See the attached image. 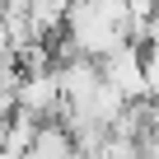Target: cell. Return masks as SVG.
Wrapping results in <instances>:
<instances>
[{"mask_svg": "<svg viewBox=\"0 0 159 159\" xmlns=\"http://www.w3.org/2000/svg\"><path fill=\"white\" fill-rule=\"evenodd\" d=\"M61 33H66V47H70V52L94 56V61H103L108 52H117L122 42H131L126 19H122L117 10H108L103 0H70Z\"/></svg>", "mask_w": 159, "mask_h": 159, "instance_id": "6da1fadb", "label": "cell"}, {"mask_svg": "<svg viewBox=\"0 0 159 159\" xmlns=\"http://www.w3.org/2000/svg\"><path fill=\"white\" fill-rule=\"evenodd\" d=\"M19 112L33 122H56L61 117V75L56 66H38L19 75Z\"/></svg>", "mask_w": 159, "mask_h": 159, "instance_id": "7a4b0ae2", "label": "cell"}, {"mask_svg": "<svg viewBox=\"0 0 159 159\" xmlns=\"http://www.w3.org/2000/svg\"><path fill=\"white\" fill-rule=\"evenodd\" d=\"M98 66H103V80L117 84L131 103H145V98H150V84H145V42H122V47L108 52Z\"/></svg>", "mask_w": 159, "mask_h": 159, "instance_id": "3957f363", "label": "cell"}, {"mask_svg": "<svg viewBox=\"0 0 159 159\" xmlns=\"http://www.w3.org/2000/svg\"><path fill=\"white\" fill-rule=\"evenodd\" d=\"M75 154L80 150H75V136L66 131V122H42L24 159H75Z\"/></svg>", "mask_w": 159, "mask_h": 159, "instance_id": "277c9868", "label": "cell"}, {"mask_svg": "<svg viewBox=\"0 0 159 159\" xmlns=\"http://www.w3.org/2000/svg\"><path fill=\"white\" fill-rule=\"evenodd\" d=\"M145 84H150V98H159V47L145 42Z\"/></svg>", "mask_w": 159, "mask_h": 159, "instance_id": "5b68a950", "label": "cell"}, {"mask_svg": "<svg viewBox=\"0 0 159 159\" xmlns=\"http://www.w3.org/2000/svg\"><path fill=\"white\" fill-rule=\"evenodd\" d=\"M150 131H159V98H150Z\"/></svg>", "mask_w": 159, "mask_h": 159, "instance_id": "8992f818", "label": "cell"}, {"mask_svg": "<svg viewBox=\"0 0 159 159\" xmlns=\"http://www.w3.org/2000/svg\"><path fill=\"white\" fill-rule=\"evenodd\" d=\"M0 150H5V122H0Z\"/></svg>", "mask_w": 159, "mask_h": 159, "instance_id": "52a82bcc", "label": "cell"}, {"mask_svg": "<svg viewBox=\"0 0 159 159\" xmlns=\"http://www.w3.org/2000/svg\"><path fill=\"white\" fill-rule=\"evenodd\" d=\"M75 159H89V154H75Z\"/></svg>", "mask_w": 159, "mask_h": 159, "instance_id": "ba28073f", "label": "cell"}]
</instances>
